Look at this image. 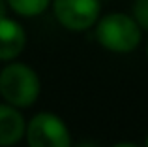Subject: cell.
I'll return each instance as SVG.
<instances>
[{
	"label": "cell",
	"mask_w": 148,
	"mask_h": 147,
	"mask_svg": "<svg viewBox=\"0 0 148 147\" xmlns=\"http://www.w3.org/2000/svg\"><path fill=\"white\" fill-rule=\"evenodd\" d=\"M41 92L38 72L25 62H10L0 70V96L4 104L25 110L36 104Z\"/></svg>",
	"instance_id": "1"
},
{
	"label": "cell",
	"mask_w": 148,
	"mask_h": 147,
	"mask_svg": "<svg viewBox=\"0 0 148 147\" xmlns=\"http://www.w3.org/2000/svg\"><path fill=\"white\" fill-rule=\"evenodd\" d=\"M96 40L107 51L126 55L139 47L143 40V30L131 19V15L122 13V11H112L98 19Z\"/></svg>",
	"instance_id": "2"
},
{
	"label": "cell",
	"mask_w": 148,
	"mask_h": 147,
	"mask_svg": "<svg viewBox=\"0 0 148 147\" xmlns=\"http://www.w3.org/2000/svg\"><path fill=\"white\" fill-rule=\"evenodd\" d=\"M28 147H71V134L64 119L51 111H40L28 123L25 130Z\"/></svg>",
	"instance_id": "3"
},
{
	"label": "cell",
	"mask_w": 148,
	"mask_h": 147,
	"mask_svg": "<svg viewBox=\"0 0 148 147\" xmlns=\"http://www.w3.org/2000/svg\"><path fill=\"white\" fill-rule=\"evenodd\" d=\"M51 8L56 21L73 32L92 28L101 17L99 0H53Z\"/></svg>",
	"instance_id": "4"
},
{
	"label": "cell",
	"mask_w": 148,
	"mask_h": 147,
	"mask_svg": "<svg viewBox=\"0 0 148 147\" xmlns=\"http://www.w3.org/2000/svg\"><path fill=\"white\" fill-rule=\"evenodd\" d=\"M26 47L25 26L11 17L0 19V60L13 62Z\"/></svg>",
	"instance_id": "5"
},
{
	"label": "cell",
	"mask_w": 148,
	"mask_h": 147,
	"mask_svg": "<svg viewBox=\"0 0 148 147\" xmlns=\"http://www.w3.org/2000/svg\"><path fill=\"white\" fill-rule=\"evenodd\" d=\"M26 121L23 113L8 104H0V147H11L25 138Z\"/></svg>",
	"instance_id": "6"
},
{
	"label": "cell",
	"mask_w": 148,
	"mask_h": 147,
	"mask_svg": "<svg viewBox=\"0 0 148 147\" xmlns=\"http://www.w3.org/2000/svg\"><path fill=\"white\" fill-rule=\"evenodd\" d=\"M53 0H6L8 10L19 17H38L51 6Z\"/></svg>",
	"instance_id": "7"
},
{
	"label": "cell",
	"mask_w": 148,
	"mask_h": 147,
	"mask_svg": "<svg viewBox=\"0 0 148 147\" xmlns=\"http://www.w3.org/2000/svg\"><path fill=\"white\" fill-rule=\"evenodd\" d=\"M131 19L141 30L148 32V0H133L131 4Z\"/></svg>",
	"instance_id": "8"
},
{
	"label": "cell",
	"mask_w": 148,
	"mask_h": 147,
	"mask_svg": "<svg viewBox=\"0 0 148 147\" xmlns=\"http://www.w3.org/2000/svg\"><path fill=\"white\" fill-rule=\"evenodd\" d=\"M8 17V4L6 0H0V19Z\"/></svg>",
	"instance_id": "9"
},
{
	"label": "cell",
	"mask_w": 148,
	"mask_h": 147,
	"mask_svg": "<svg viewBox=\"0 0 148 147\" xmlns=\"http://www.w3.org/2000/svg\"><path fill=\"white\" fill-rule=\"evenodd\" d=\"M111 147H143V145H137V144H131V141H120V144H114Z\"/></svg>",
	"instance_id": "10"
},
{
	"label": "cell",
	"mask_w": 148,
	"mask_h": 147,
	"mask_svg": "<svg viewBox=\"0 0 148 147\" xmlns=\"http://www.w3.org/2000/svg\"><path fill=\"white\" fill-rule=\"evenodd\" d=\"M71 147H99L98 144H94V141H81V144H75Z\"/></svg>",
	"instance_id": "11"
},
{
	"label": "cell",
	"mask_w": 148,
	"mask_h": 147,
	"mask_svg": "<svg viewBox=\"0 0 148 147\" xmlns=\"http://www.w3.org/2000/svg\"><path fill=\"white\" fill-rule=\"evenodd\" d=\"M143 147H148V134H146V138H145V145Z\"/></svg>",
	"instance_id": "12"
},
{
	"label": "cell",
	"mask_w": 148,
	"mask_h": 147,
	"mask_svg": "<svg viewBox=\"0 0 148 147\" xmlns=\"http://www.w3.org/2000/svg\"><path fill=\"white\" fill-rule=\"evenodd\" d=\"M146 60H148V45H146Z\"/></svg>",
	"instance_id": "13"
}]
</instances>
